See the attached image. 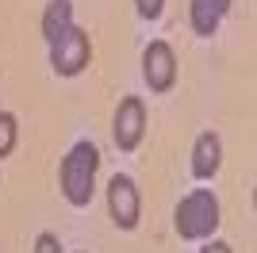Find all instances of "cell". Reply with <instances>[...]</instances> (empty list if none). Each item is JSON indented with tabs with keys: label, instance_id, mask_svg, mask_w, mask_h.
Masks as SVG:
<instances>
[{
	"label": "cell",
	"instance_id": "obj_14",
	"mask_svg": "<svg viewBox=\"0 0 257 253\" xmlns=\"http://www.w3.org/2000/svg\"><path fill=\"white\" fill-rule=\"evenodd\" d=\"M230 4H234V0H211V8L219 12V16H226V12H230Z\"/></svg>",
	"mask_w": 257,
	"mask_h": 253
},
{
	"label": "cell",
	"instance_id": "obj_4",
	"mask_svg": "<svg viewBox=\"0 0 257 253\" xmlns=\"http://www.w3.org/2000/svg\"><path fill=\"white\" fill-rule=\"evenodd\" d=\"M107 211H111V222H115L119 230H135L142 219V200H139V188H135V180L115 173V177L107 180Z\"/></svg>",
	"mask_w": 257,
	"mask_h": 253
},
{
	"label": "cell",
	"instance_id": "obj_13",
	"mask_svg": "<svg viewBox=\"0 0 257 253\" xmlns=\"http://www.w3.org/2000/svg\"><path fill=\"white\" fill-rule=\"evenodd\" d=\"M200 253H230V245H226V242H207Z\"/></svg>",
	"mask_w": 257,
	"mask_h": 253
},
{
	"label": "cell",
	"instance_id": "obj_7",
	"mask_svg": "<svg viewBox=\"0 0 257 253\" xmlns=\"http://www.w3.org/2000/svg\"><path fill=\"white\" fill-rule=\"evenodd\" d=\"M219 165H223V142H219L215 131H204V135L196 138V146H192V177L196 180H211L215 173H219Z\"/></svg>",
	"mask_w": 257,
	"mask_h": 253
},
{
	"label": "cell",
	"instance_id": "obj_10",
	"mask_svg": "<svg viewBox=\"0 0 257 253\" xmlns=\"http://www.w3.org/2000/svg\"><path fill=\"white\" fill-rule=\"evenodd\" d=\"M16 138H20L16 115H12V111H0V158H8L12 150H16Z\"/></svg>",
	"mask_w": 257,
	"mask_h": 253
},
{
	"label": "cell",
	"instance_id": "obj_3",
	"mask_svg": "<svg viewBox=\"0 0 257 253\" xmlns=\"http://www.w3.org/2000/svg\"><path fill=\"white\" fill-rule=\"evenodd\" d=\"M46 46H50V65H54V73H58V77H77L88 62H92L88 31H85V27H77V23H69V27H65L54 42H46Z\"/></svg>",
	"mask_w": 257,
	"mask_h": 253
},
{
	"label": "cell",
	"instance_id": "obj_2",
	"mask_svg": "<svg viewBox=\"0 0 257 253\" xmlns=\"http://www.w3.org/2000/svg\"><path fill=\"white\" fill-rule=\"evenodd\" d=\"M219 200H215L207 188H196L188 192L181 203H177V215H173V226L184 242H204L219 230Z\"/></svg>",
	"mask_w": 257,
	"mask_h": 253
},
{
	"label": "cell",
	"instance_id": "obj_11",
	"mask_svg": "<svg viewBox=\"0 0 257 253\" xmlns=\"http://www.w3.org/2000/svg\"><path fill=\"white\" fill-rule=\"evenodd\" d=\"M135 4H139L142 20H158L161 12H165V0H135Z\"/></svg>",
	"mask_w": 257,
	"mask_h": 253
},
{
	"label": "cell",
	"instance_id": "obj_5",
	"mask_svg": "<svg viewBox=\"0 0 257 253\" xmlns=\"http://www.w3.org/2000/svg\"><path fill=\"white\" fill-rule=\"evenodd\" d=\"M142 77L150 84V92H169L177 84V54H173L169 42H150L142 50Z\"/></svg>",
	"mask_w": 257,
	"mask_h": 253
},
{
	"label": "cell",
	"instance_id": "obj_9",
	"mask_svg": "<svg viewBox=\"0 0 257 253\" xmlns=\"http://www.w3.org/2000/svg\"><path fill=\"white\" fill-rule=\"evenodd\" d=\"M188 23H192V31L200 35V39H211V35L219 31L223 16L211 8V0H188Z\"/></svg>",
	"mask_w": 257,
	"mask_h": 253
},
{
	"label": "cell",
	"instance_id": "obj_1",
	"mask_svg": "<svg viewBox=\"0 0 257 253\" xmlns=\"http://www.w3.org/2000/svg\"><path fill=\"white\" fill-rule=\"evenodd\" d=\"M96 169H100V150L92 142H77L62 158L58 180H62V196L73 207H88L92 192H96Z\"/></svg>",
	"mask_w": 257,
	"mask_h": 253
},
{
	"label": "cell",
	"instance_id": "obj_12",
	"mask_svg": "<svg viewBox=\"0 0 257 253\" xmlns=\"http://www.w3.org/2000/svg\"><path fill=\"white\" fill-rule=\"evenodd\" d=\"M35 253H62L58 234H39V238H35Z\"/></svg>",
	"mask_w": 257,
	"mask_h": 253
},
{
	"label": "cell",
	"instance_id": "obj_8",
	"mask_svg": "<svg viewBox=\"0 0 257 253\" xmlns=\"http://www.w3.org/2000/svg\"><path fill=\"white\" fill-rule=\"evenodd\" d=\"M69 23H73V0H50L43 12V39L54 42Z\"/></svg>",
	"mask_w": 257,
	"mask_h": 253
},
{
	"label": "cell",
	"instance_id": "obj_6",
	"mask_svg": "<svg viewBox=\"0 0 257 253\" xmlns=\"http://www.w3.org/2000/svg\"><path fill=\"white\" fill-rule=\"evenodd\" d=\"M111 135H115V146L123 150V154H131V150L142 142V135H146V107H142L139 96H127V100L119 104Z\"/></svg>",
	"mask_w": 257,
	"mask_h": 253
}]
</instances>
